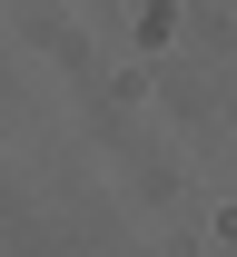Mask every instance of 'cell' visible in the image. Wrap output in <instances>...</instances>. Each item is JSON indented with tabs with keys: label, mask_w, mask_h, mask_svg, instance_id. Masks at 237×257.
<instances>
[]
</instances>
